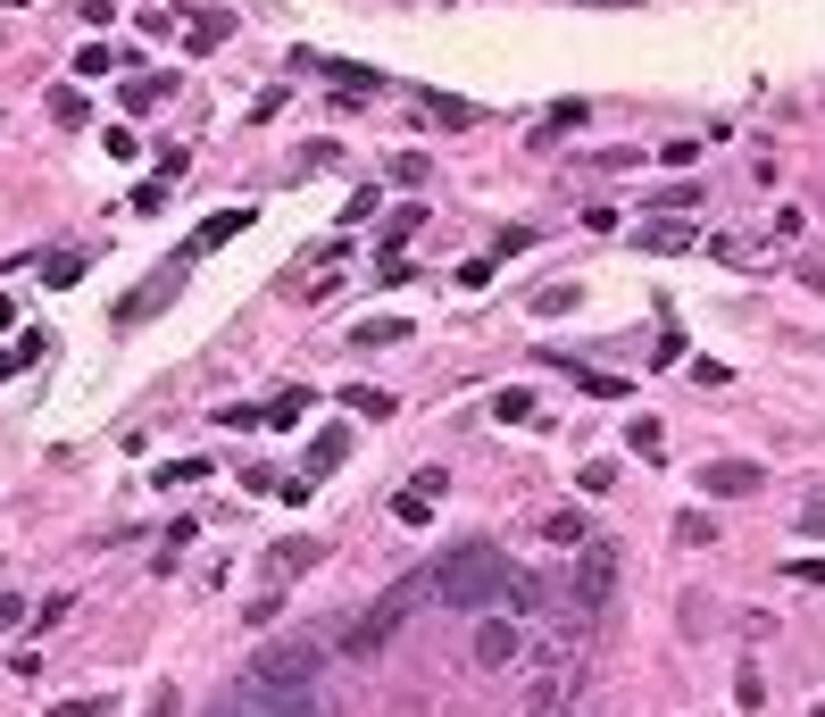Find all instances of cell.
Instances as JSON below:
<instances>
[{"mask_svg":"<svg viewBox=\"0 0 825 717\" xmlns=\"http://www.w3.org/2000/svg\"><path fill=\"white\" fill-rule=\"evenodd\" d=\"M525 409H534V393H525V384H508V393H492V417H501V426H508V417H525Z\"/></svg>","mask_w":825,"mask_h":717,"instance_id":"cell-25","label":"cell"},{"mask_svg":"<svg viewBox=\"0 0 825 717\" xmlns=\"http://www.w3.org/2000/svg\"><path fill=\"white\" fill-rule=\"evenodd\" d=\"M18 618H25V601H18V592H0V642L18 634Z\"/></svg>","mask_w":825,"mask_h":717,"instance_id":"cell-29","label":"cell"},{"mask_svg":"<svg viewBox=\"0 0 825 717\" xmlns=\"http://www.w3.org/2000/svg\"><path fill=\"white\" fill-rule=\"evenodd\" d=\"M250 217H259V208H250V201H243V208H217V217H208V226L192 234V259H201V250H217V243H234V234H243Z\"/></svg>","mask_w":825,"mask_h":717,"instance_id":"cell-12","label":"cell"},{"mask_svg":"<svg viewBox=\"0 0 825 717\" xmlns=\"http://www.w3.org/2000/svg\"><path fill=\"white\" fill-rule=\"evenodd\" d=\"M318 559H325V543H318V534H292V543H276V550H267V576H276V585H292V576H309Z\"/></svg>","mask_w":825,"mask_h":717,"instance_id":"cell-8","label":"cell"},{"mask_svg":"<svg viewBox=\"0 0 825 717\" xmlns=\"http://www.w3.org/2000/svg\"><path fill=\"white\" fill-rule=\"evenodd\" d=\"M801 534H825V492H817V501H801Z\"/></svg>","mask_w":825,"mask_h":717,"instance_id":"cell-30","label":"cell"},{"mask_svg":"<svg viewBox=\"0 0 825 717\" xmlns=\"http://www.w3.org/2000/svg\"><path fill=\"white\" fill-rule=\"evenodd\" d=\"M417 226H426V208H400L393 226H384V250H400V243H409V234H417Z\"/></svg>","mask_w":825,"mask_h":717,"instance_id":"cell-26","label":"cell"},{"mask_svg":"<svg viewBox=\"0 0 825 717\" xmlns=\"http://www.w3.org/2000/svg\"><path fill=\"white\" fill-rule=\"evenodd\" d=\"M525 717H567V667H543L525 684Z\"/></svg>","mask_w":825,"mask_h":717,"instance_id":"cell-10","label":"cell"},{"mask_svg":"<svg viewBox=\"0 0 825 717\" xmlns=\"http://www.w3.org/2000/svg\"><path fill=\"white\" fill-rule=\"evenodd\" d=\"M175 283H184V259H175V267H159V276H150V283H142V292H133V301H126V309H117V318H126V325H142V318H150V309H159V301H168V292H175Z\"/></svg>","mask_w":825,"mask_h":717,"instance_id":"cell-11","label":"cell"},{"mask_svg":"<svg viewBox=\"0 0 825 717\" xmlns=\"http://www.w3.org/2000/svg\"><path fill=\"white\" fill-rule=\"evenodd\" d=\"M693 492H717V501H742V492H768V468L759 459H700Z\"/></svg>","mask_w":825,"mask_h":717,"instance_id":"cell-6","label":"cell"},{"mask_svg":"<svg viewBox=\"0 0 825 717\" xmlns=\"http://www.w3.org/2000/svg\"><path fill=\"white\" fill-rule=\"evenodd\" d=\"M426 109H433V117H442V126H475V109H468V100H442V93H433V100H426Z\"/></svg>","mask_w":825,"mask_h":717,"instance_id":"cell-27","label":"cell"},{"mask_svg":"<svg viewBox=\"0 0 825 717\" xmlns=\"http://www.w3.org/2000/svg\"><path fill=\"white\" fill-rule=\"evenodd\" d=\"M543 534H550V543H559V550H576V543H592V534H583V517H576V510H559V517H543Z\"/></svg>","mask_w":825,"mask_h":717,"instance_id":"cell-21","label":"cell"},{"mask_svg":"<svg viewBox=\"0 0 825 717\" xmlns=\"http://www.w3.org/2000/svg\"><path fill=\"white\" fill-rule=\"evenodd\" d=\"M426 585L442 609H459V618H484V609H508V585H517V567H508L501 543H459L450 559L426 567Z\"/></svg>","mask_w":825,"mask_h":717,"instance_id":"cell-1","label":"cell"},{"mask_svg":"<svg viewBox=\"0 0 825 717\" xmlns=\"http://www.w3.org/2000/svg\"><path fill=\"white\" fill-rule=\"evenodd\" d=\"M634 243L642 250H700V234L693 226H634Z\"/></svg>","mask_w":825,"mask_h":717,"instance_id":"cell-13","label":"cell"},{"mask_svg":"<svg viewBox=\"0 0 825 717\" xmlns=\"http://www.w3.org/2000/svg\"><path fill=\"white\" fill-rule=\"evenodd\" d=\"M393 184H400V192H426V184H433V159H426V151H400V159H393Z\"/></svg>","mask_w":825,"mask_h":717,"instance_id":"cell-17","label":"cell"},{"mask_svg":"<svg viewBox=\"0 0 825 717\" xmlns=\"http://www.w3.org/2000/svg\"><path fill=\"white\" fill-rule=\"evenodd\" d=\"M318 676H325V642H309V634H283V642L250 651V684H309L318 693Z\"/></svg>","mask_w":825,"mask_h":717,"instance_id":"cell-4","label":"cell"},{"mask_svg":"<svg viewBox=\"0 0 825 717\" xmlns=\"http://www.w3.org/2000/svg\"><path fill=\"white\" fill-rule=\"evenodd\" d=\"M576 301H583L576 283H543V292H534V318H567Z\"/></svg>","mask_w":825,"mask_h":717,"instance_id":"cell-19","label":"cell"},{"mask_svg":"<svg viewBox=\"0 0 825 717\" xmlns=\"http://www.w3.org/2000/svg\"><path fill=\"white\" fill-rule=\"evenodd\" d=\"M75 276H84V259H75V250H58V259L42 267V283H75Z\"/></svg>","mask_w":825,"mask_h":717,"instance_id":"cell-28","label":"cell"},{"mask_svg":"<svg viewBox=\"0 0 825 717\" xmlns=\"http://www.w3.org/2000/svg\"><path fill=\"white\" fill-rule=\"evenodd\" d=\"M675 543H684V550H700V543H717V517H700V510H684V517H675Z\"/></svg>","mask_w":825,"mask_h":717,"instance_id":"cell-20","label":"cell"},{"mask_svg":"<svg viewBox=\"0 0 825 717\" xmlns=\"http://www.w3.org/2000/svg\"><path fill=\"white\" fill-rule=\"evenodd\" d=\"M817 717H825V700H817Z\"/></svg>","mask_w":825,"mask_h":717,"instance_id":"cell-32","label":"cell"},{"mask_svg":"<svg viewBox=\"0 0 825 717\" xmlns=\"http://www.w3.org/2000/svg\"><path fill=\"white\" fill-rule=\"evenodd\" d=\"M351 342H358V351H393V342H409V325H400V318H367Z\"/></svg>","mask_w":825,"mask_h":717,"instance_id":"cell-14","label":"cell"},{"mask_svg":"<svg viewBox=\"0 0 825 717\" xmlns=\"http://www.w3.org/2000/svg\"><path fill=\"white\" fill-rule=\"evenodd\" d=\"M208 475V459H175V468H159V492H175V484H201Z\"/></svg>","mask_w":825,"mask_h":717,"instance_id":"cell-24","label":"cell"},{"mask_svg":"<svg viewBox=\"0 0 825 717\" xmlns=\"http://www.w3.org/2000/svg\"><path fill=\"white\" fill-rule=\"evenodd\" d=\"M426 601H433V585H426V576H400L393 592H375V601H367V609L351 618V634H342V651H384V642H393V634H400V625H409V618H417Z\"/></svg>","mask_w":825,"mask_h":717,"instance_id":"cell-3","label":"cell"},{"mask_svg":"<svg viewBox=\"0 0 825 717\" xmlns=\"http://www.w3.org/2000/svg\"><path fill=\"white\" fill-rule=\"evenodd\" d=\"M342 459H351V426H325V435L309 442V459H300V475H309V484H318V475H334Z\"/></svg>","mask_w":825,"mask_h":717,"instance_id":"cell-9","label":"cell"},{"mask_svg":"<svg viewBox=\"0 0 825 717\" xmlns=\"http://www.w3.org/2000/svg\"><path fill=\"white\" fill-rule=\"evenodd\" d=\"M733 700H742V709H768V676H759V667H742V676H733Z\"/></svg>","mask_w":825,"mask_h":717,"instance_id":"cell-23","label":"cell"},{"mask_svg":"<svg viewBox=\"0 0 825 717\" xmlns=\"http://www.w3.org/2000/svg\"><path fill=\"white\" fill-rule=\"evenodd\" d=\"M525 618H508V609H484V625H475V667H517L525 660Z\"/></svg>","mask_w":825,"mask_h":717,"instance_id":"cell-5","label":"cell"},{"mask_svg":"<svg viewBox=\"0 0 825 717\" xmlns=\"http://www.w3.org/2000/svg\"><path fill=\"white\" fill-rule=\"evenodd\" d=\"M609 601H618V543H576V559H567L559 576V609H576V618H609Z\"/></svg>","mask_w":825,"mask_h":717,"instance_id":"cell-2","label":"cell"},{"mask_svg":"<svg viewBox=\"0 0 825 717\" xmlns=\"http://www.w3.org/2000/svg\"><path fill=\"white\" fill-rule=\"evenodd\" d=\"M300 417H309V393H300V384H283V393L267 400V426H300Z\"/></svg>","mask_w":825,"mask_h":717,"instance_id":"cell-18","label":"cell"},{"mask_svg":"<svg viewBox=\"0 0 825 717\" xmlns=\"http://www.w3.org/2000/svg\"><path fill=\"white\" fill-rule=\"evenodd\" d=\"M625 451H634V459H667V435H658V417H634V426H625Z\"/></svg>","mask_w":825,"mask_h":717,"instance_id":"cell-16","label":"cell"},{"mask_svg":"<svg viewBox=\"0 0 825 717\" xmlns=\"http://www.w3.org/2000/svg\"><path fill=\"white\" fill-rule=\"evenodd\" d=\"M342 409H351V417H393V393H384V384H351Z\"/></svg>","mask_w":825,"mask_h":717,"instance_id":"cell-15","label":"cell"},{"mask_svg":"<svg viewBox=\"0 0 825 717\" xmlns=\"http://www.w3.org/2000/svg\"><path fill=\"white\" fill-rule=\"evenodd\" d=\"M51 717H109V700H67V709H51Z\"/></svg>","mask_w":825,"mask_h":717,"instance_id":"cell-31","label":"cell"},{"mask_svg":"<svg viewBox=\"0 0 825 717\" xmlns=\"http://www.w3.org/2000/svg\"><path fill=\"white\" fill-rule=\"evenodd\" d=\"M433 492H450V484H442V468H417V475H409V492L393 501V517H400V526H433Z\"/></svg>","mask_w":825,"mask_h":717,"instance_id":"cell-7","label":"cell"},{"mask_svg":"<svg viewBox=\"0 0 825 717\" xmlns=\"http://www.w3.org/2000/svg\"><path fill=\"white\" fill-rule=\"evenodd\" d=\"M109 67H117L109 42H84V51H75V76H109Z\"/></svg>","mask_w":825,"mask_h":717,"instance_id":"cell-22","label":"cell"}]
</instances>
